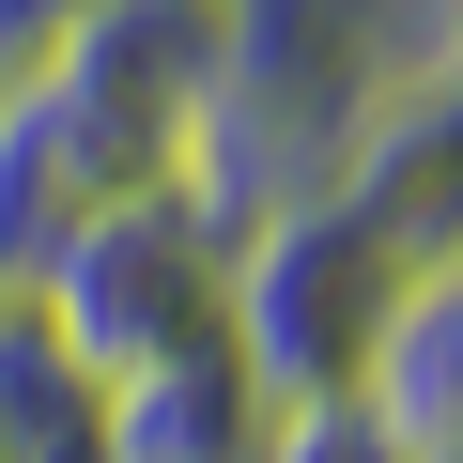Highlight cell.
I'll use <instances>...</instances> for the list:
<instances>
[{"instance_id": "obj_1", "label": "cell", "mask_w": 463, "mask_h": 463, "mask_svg": "<svg viewBox=\"0 0 463 463\" xmlns=\"http://www.w3.org/2000/svg\"><path fill=\"white\" fill-rule=\"evenodd\" d=\"M463 263V93L386 109L325 185H294L279 216L232 232V371L279 402H340L371 325Z\"/></svg>"}, {"instance_id": "obj_2", "label": "cell", "mask_w": 463, "mask_h": 463, "mask_svg": "<svg viewBox=\"0 0 463 463\" xmlns=\"http://www.w3.org/2000/svg\"><path fill=\"white\" fill-rule=\"evenodd\" d=\"M216 32H232V0H93L47 62H16V93L47 109V139L78 155V185L109 216L185 201L201 109H216Z\"/></svg>"}, {"instance_id": "obj_3", "label": "cell", "mask_w": 463, "mask_h": 463, "mask_svg": "<svg viewBox=\"0 0 463 463\" xmlns=\"http://www.w3.org/2000/svg\"><path fill=\"white\" fill-rule=\"evenodd\" d=\"M47 340L78 355V386H139V371H185V355H232V248L185 216V201H124L93 216L78 248L32 279Z\"/></svg>"}, {"instance_id": "obj_4", "label": "cell", "mask_w": 463, "mask_h": 463, "mask_svg": "<svg viewBox=\"0 0 463 463\" xmlns=\"http://www.w3.org/2000/svg\"><path fill=\"white\" fill-rule=\"evenodd\" d=\"M340 402H371L417 463H463V263L448 279H417L386 325H371V355H355V386Z\"/></svg>"}, {"instance_id": "obj_5", "label": "cell", "mask_w": 463, "mask_h": 463, "mask_svg": "<svg viewBox=\"0 0 463 463\" xmlns=\"http://www.w3.org/2000/svg\"><path fill=\"white\" fill-rule=\"evenodd\" d=\"M263 463H417L371 402H279L263 417Z\"/></svg>"}, {"instance_id": "obj_6", "label": "cell", "mask_w": 463, "mask_h": 463, "mask_svg": "<svg viewBox=\"0 0 463 463\" xmlns=\"http://www.w3.org/2000/svg\"><path fill=\"white\" fill-rule=\"evenodd\" d=\"M78 16H93V0H0V78H16V62H47Z\"/></svg>"}]
</instances>
